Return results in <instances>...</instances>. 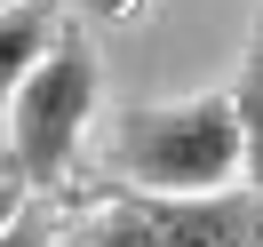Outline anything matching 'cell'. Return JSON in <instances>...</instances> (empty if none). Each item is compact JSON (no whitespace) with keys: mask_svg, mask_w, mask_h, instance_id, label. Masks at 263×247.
I'll list each match as a JSON object with an SVG mask.
<instances>
[{"mask_svg":"<svg viewBox=\"0 0 263 247\" xmlns=\"http://www.w3.org/2000/svg\"><path fill=\"white\" fill-rule=\"evenodd\" d=\"M167 247H263V183H223L192 199H152Z\"/></svg>","mask_w":263,"mask_h":247,"instance_id":"obj_3","label":"cell"},{"mask_svg":"<svg viewBox=\"0 0 263 247\" xmlns=\"http://www.w3.org/2000/svg\"><path fill=\"white\" fill-rule=\"evenodd\" d=\"M96 96H104V64H96V40L80 32V24H64V40H56L48 56H40V72L16 88V104H8V160H16V183L32 199L64 192L72 160H80L88 144V120H96Z\"/></svg>","mask_w":263,"mask_h":247,"instance_id":"obj_2","label":"cell"},{"mask_svg":"<svg viewBox=\"0 0 263 247\" xmlns=\"http://www.w3.org/2000/svg\"><path fill=\"white\" fill-rule=\"evenodd\" d=\"M0 183H16V160H8V144H0Z\"/></svg>","mask_w":263,"mask_h":247,"instance_id":"obj_9","label":"cell"},{"mask_svg":"<svg viewBox=\"0 0 263 247\" xmlns=\"http://www.w3.org/2000/svg\"><path fill=\"white\" fill-rule=\"evenodd\" d=\"M8 8H24V0H0V16H8Z\"/></svg>","mask_w":263,"mask_h":247,"instance_id":"obj_10","label":"cell"},{"mask_svg":"<svg viewBox=\"0 0 263 247\" xmlns=\"http://www.w3.org/2000/svg\"><path fill=\"white\" fill-rule=\"evenodd\" d=\"M0 247H56V215H48V199H24V207L8 215V231H0Z\"/></svg>","mask_w":263,"mask_h":247,"instance_id":"obj_7","label":"cell"},{"mask_svg":"<svg viewBox=\"0 0 263 247\" xmlns=\"http://www.w3.org/2000/svg\"><path fill=\"white\" fill-rule=\"evenodd\" d=\"M24 199H32V192H24V183H0V231H8V215H16Z\"/></svg>","mask_w":263,"mask_h":247,"instance_id":"obj_8","label":"cell"},{"mask_svg":"<svg viewBox=\"0 0 263 247\" xmlns=\"http://www.w3.org/2000/svg\"><path fill=\"white\" fill-rule=\"evenodd\" d=\"M56 247H167V239H160V215H152L144 192H112L72 231H56Z\"/></svg>","mask_w":263,"mask_h":247,"instance_id":"obj_5","label":"cell"},{"mask_svg":"<svg viewBox=\"0 0 263 247\" xmlns=\"http://www.w3.org/2000/svg\"><path fill=\"white\" fill-rule=\"evenodd\" d=\"M231 112H239V136H247V183H263V0H255V24H247V48H239Z\"/></svg>","mask_w":263,"mask_h":247,"instance_id":"obj_6","label":"cell"},{"mask_svg":"<svg viewBox=\"0 0 263 247\" xmlns=\"http://www.w3.org/2000/svg\"><path fill=\"white\" fill-rule=\"evenodd\" d=\"M56 40H64V0H24V8L0 16V120H8L16 88L40 72V56H48Z\"/></svg>","mask_w":263,"mask_h":247,"instance_id":"obj_4","label":"cell"},{"mask_svg":"<svg viewBox=\"0 0 263 247\" xmlns=\"http://www.w3.org/2000/svg\"><path fill=\"white\" fill-rule=\"evenodd\" d=\"M112 176L144 199H192V192L247 183V136H239V112H231V88L120 112L112 120Z\"/></svg>","mask_w":263,"mask_h":247,"instance_id":"obj_1","label":"cell"}]
</instances>
